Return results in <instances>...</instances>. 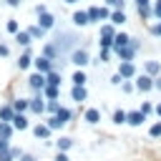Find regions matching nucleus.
Instances as JSON below:
<instances>
[{"label":"nucleus","instance_id":"obj_1","mask_svg":"<svg viewBox=\"0 0 161 161\" xmlns=\"http://www.w3.org/2000/svg\"><path fill=\"white\" fill-rule=\"evenodd\" d=\"M88 18H91V23H108L111 20V8H106V5H91L88 8Z\"/></svg>","mask_w":161,"mask_h":161},{"label":"nucleus","instance_id":"obj_2","mask_svg":"<svg viewBox=\"0 0 161 161\" xmlns=\"http://www.w3.org/2000/svg\"><path fill=\"white\" fill-rule=\"evenodd\" d=\"M70 63L73 65H78V68H83V65H88L91 63V53L86 50V48H75V50H70Z\"/></svg>","mask_w":161,"mask_h":161},{"label":"nucleus","instance_id":"obj_3","mask_svg":"<svg viewBox=\"0 0 161 161\" xmlns=\"http://www.w3.org/2000/svg\"><path fill=\"white\" fill-rule=\"evenodd\" d=\"M133 83H136V91H141V93H148V91H153V86H156V78H151V75L141 73V75H136V78H133Z\"/></svg>","mask_w":161,"mask_h":161},{"label":"nucleus","instance_id":"obj_4","mask_svg":"<svg viewBox=\"0 0 161 161\" xmlns=\"http://www.w3.org/2000/svg\"><path fill=\"white\" fill-rule=\"evenodd\" d=\"M28 86H30V91L40 93V91L45 88V73H38V70H33V73L28 75Z\"/></svg>","mask_w":161,"mask_h":161},{"label":"nucleus","instance_id":"obj_5","mask_svg":"<svg viewBox=\"0 0 161 161\" xmlns=\"http://www.w3.org/2000/svg\"><path fill=\"white\" fill-rule=\"evenodd\" d=\"M33 63H35V53H33V48L28 45V48L23 50V55L18 58V68H20V70H28Z\"/></svg>","mask_w":161,"mask_h":161},{"label":"nucleus","instance_id":"obj_6","mask_svg":"<svg viewBox=\"0 0 161 161\" xmlns=\"http://www.w3.org/2000/svg\"><path fill=\"white\" fill-rule=\"evenodd\" d=\"M118 73H121L126 80H133V78H136V63H133V60H121V63H118Z\"/></svg>","mask_w":161,"mask_h":161},{"label":"nucleus","instance_id":"obj_7","mask_svg":"<svg viewBox=\"0 0 161 161\" xmlns=\"http://www.w3.org/2000/svg\"><path fill=\"white\" fill-rule=\"evenodd\" d=\"M33 65H35V70H38V73H45V75H48L50 70H55V68H53V60H50V58H45V55H38Z\"/></svg>","mask_w":161,"mask_h":161},{"label":"nucleus","instance_id":"obj_8","mask_svg":"<svg viewBox=\"0 0 161 161\" xmlns=\"http://www.w3.org/2000/svg\"><path fill=\"white\" fill-rule=\"evenodd\" d=\"M45 103H48V101H45V96H40V93H38V96H33V98H30V113H35V116L45 113Z\"/></svg>","mask_w":161,"mask_h":161},{"label":"nucleus","instance_id":"obj_9","mask_svg":"<svg viewBox=\"0 0 161 161\" xmlns=\"http://www.w3.org/2000/svg\"><path fill=\"white\" fill-rule=\"evenodd\" d=\"M70 20H73V25H75V28H86V25L91 23V18H88V10H75V13L70 15Z\"/></svg>","mask_w":161,"mask_h":161},{"label":"nucleus","instance_id":"obj_10","mask_svg":"<svg viewBox=\"0 0 161 161\" xmlns=\"http://www.w3.org/2000/svg\"><path fill=\"white\" fill-rule=\"evenodd\" d=\"M38 25H40V28H45V30H53V28H55V15H53V13H48V10H45V13H40V15H38Z\"/></svg>","mask_w":161,"mask_h":161},{"label":"nucleus","instance_id":"obj_11","mask_svg":"<svg viewBox=\"0 0 161 161\" xmlns=\"http://www.w3.org/2000/svg\"><path fill=\"white\" fill-rule=\"evenodd\" d=\"M143 73L151 75V78H158L161 75V63L158 60H143Z\"/></svg>","mask_w":161,"mask_h":161},{"label":"nucleus","instance_id":"obj_12","mask_svg":"<svg viewBox=\"0 0 161 161\" xmlns=\"http://www.w3.org/2000/svg\"><path fill=\"white\" fill-rule=\"evenodd\" d=\"M50 133H53V128H50L48 123H40V126L33 128V136L40 138V141H48V143H50Z\"/></svg>","mask_w":161,"mask_h":161},{"label":"nucleus","instance_id":"obj_13","mask_svg":"<svg viewBox=\"0 0 161 161\" xmlns=\"http://www.w3.org/2000/svg\"><path fill=\"white\" fill-rule=\"evenodd\" d=\"M146 118H148V116H146V113L138 108V111H128V118H126V123H131V126L136 128V126H141Z\"/></svg>","mask_w":161,"mask_h":161},{"label":"nucleus","instance_id":"obj_14","mask_svg":"<svg viewBox=\"0 0 161 161\" xmlns=\"http://www.w3.org/2000/svg\"><path fill=\"white\" fill-rule=\"evenodd\" d=\"M88 98V91H86V86H73L70 88V101H75V103H83Z\"/></svg>","mask_w":161,"mask_h":161},{"label":"nucleus","instance_id":"obj_15","mask_svg":"<svg viewBox=\"0 0 161 161\" xmlns=\"http://www.w3.org/2000/svg\"><path fill=\"white\" fill-rule=\"evenodd\" d=\"M10 123L15 126V131H25V128L30 126V118H28V113H15V118H13Z\"/></svg>","mask_w":161,"mask_h":161},{"label":"nucleus","instance_id":"obj_16","mask_svg":"<svg viewBox=\"0 0 161 161\" xmlns=\"http://www.w3.org/2000/svg\"><path fill=\"white\" fill-rule=\"evenodd\" d=\"M20 156H23V148L10 146L8 151H3V153H0V161H15V158H20Z\"/></svg>","mask_w":161,"mask_h":161},{"label":"nucleus","instance_id":"obj_17","mask_svg":"<svg viewBox=\"0 0 161 161\" xmlns=\"http://www.w3.org/2000/svg\"><path fill=\"white\" fill-rule=\"evenodd\" d=\"M40 93L45 96V101H58V96H60V86H48V83H45V88H43Z\"/></svg>","mask_w":161,"mask_h":161},{"label":"nucleus","instance_id":"obj_18","mask_svg":"<svg viewBox=\"0 0 161 161\" xmlns=\"http://www.w3.org/2000/svg\"><path fill=\"white\" fill-rule=\"evenodd\" d=\"M13 118H15V108H13V103L8 101L5 106H0V121H8V123H10Z\"/></svg>","mask_w":161,"mask_h":161},{"label":"nucleus","instance_id":"obj_19","mask_svg":"<svg viewBox=\"0 0 161 161\" xmlns=\"http://www.w3.org/2000/svg\"><path fill=\"white\" fill-rule=\"evenodd\" d=\"M13 108H15V113H28L30 111V98H15Z\"/></svg>","mask_w":161,"mask_h":161},{"label":"nucleus","instance_id":"obj_20","mask_svg":"<svg viewBox=\"0 0 161 161\" xmlns=\"http://www.w3.org/2000/svg\"><path fill=\"white\" fill-rule=\"evenodd\" d=\"M98 38H116V25L113 23H103L98 30Z\"/></svg>","mask_w":161,"mask_h":161},{"label":"nucleus","instance_id":"obj_21","mask_svg":"<svg viewBox=\"0 0 161 161\" xmlns=\"http://www.w3.org/2000/svg\"><path fill=\"white\" fill-rule=\"evenodd\" d=\"M128 18H126V10H111V20L108 23H113V25H123Z\"/></svg>","mask_w":161,"mask_h":161},{"label":"nucleus","instance_id":"obj_22","mask_svg":"<svg viewBox=\"0 0 161 161\" xmlns=\"http://www.w3.org/2000/svg\"><path fill=\"white\" fill-rule=\"evenodd\" d=\"M43 55L50 58V60H55L58 58V43H45L43 45Z\"/></svg>","mask_w":161,"mask_h":161},{"label":"nucleus","instance_id":"obj_23","mask_svg":"<svg viewBox=\"0 0 161 161\" xmlns=\"http://www.w3.org/2000/svg\"><path fill=\"white\" fill-rule=\"evenodd\" d=\"M55 148H58V151H70V148H73V138H70V136H60V138L55 141Z\"/></svg>","mask_w":161,"mask_h":161},{"label":"nucleus","instance_id":"obj_24","mask_svg":"<svg viewBox=\"0 0 161 161\" xmlns=\"http://www.w3.org/2000/svg\"><path fill=\"white\" fill-rule=\"evenodd\" d=\"M13 133H15V126L8 121H0V138H13Z\"/></svg>","mask_w":161,"mask_h":161},{"label":"nucleus","instance_id":"obj_25","mask_svg":"<svg viewBox=\"0 0 161 161\" xmlns=\"http://www.w3.org/2000/svg\"><path fill=\"white\" fill-rule=\"evenodd\" d=\"M28 33H30V38H33V40H38V38H43L48 30H45V28H40L38 23H33V25H28Z\"/></svg>","mask_w":161,"mask_h":161},{"label":"nucleus","instance_id":"obj_26","mask_svg":"<svg viewBox=\"0 0 161 161\" xmlns=\"http://www.w3.org/2000/svg\"><path fill=\"white\" fill-rule=\"evenodd\" d=\"M15 43H18V45H23V48H28V45L33 43V38H30V33H28V30H20V33L15 35Z\"/></svg>","mask_w":161,"mask_h":161},{"label":"nucleus","instance_id":"obj_27","mask_svg":"<svg viewBox=\"0 0 161 161\" xmlns=\"http://www.w3.org/2000/svg\"><path fill=\"white\" fill-rule=\"evenodd\" d=\"M128 43H131V35H128V33H116L113 48H123V45H128Z\"/></svg>","mask_w":161,"mask_h":161},{"label":"nucleus","instance_id":"obj_28","mask_svg":"<svg viewBox=\"0 0 161 161\" xmlns=\"http://www.w3.org/2000/svg\"><path fill=\"white\" fill-rule=\"evenodd\" d=\"M83 118H86V123H98V121H101V111H98V108H88V111L83 113Z\"/></svg>","mask_w":161,"mask_h":161},{"label":"nucleus","instance_id":"obj_29","mask_svg":"<svg viewBox=\"0 0 161 161\" xmlns=\"http://www.w3.org/2000/svg\"><path fill=\"white\" fill-rule=\"evenodd\" d=\"M126 118H128V111H121V108H118V111H113V113H111V121H113L116 126L126 123Z\"/></svg>","mask_w":161,"mask_h":161},{"label":"nucleus","instance_id":"obj_30","mask_svg":"<svg viewBox=\"0 0 161 161\" xmlns=\"http://www.w3.org/2000/svg\"><path fill=\"white\" fill-rule=\"evenodd\" d=\"M45 83H48V86H60V83H63V78H60V73H58V70H50V73L45 75Z\"/></svg>","mask_w":161,"mask_h":161},{"label":"nucleus","instance_id":"obj_31","mask_svg":"<svg viewBox=\"0 0 161 161\" xmlns=\"http://www.w3.org/2000/svg\"><path fill=\"white\" fill-rule=\"evenodd\" d=\"M70 80H73V86H86V80H88V75H86L83 70H75V73L70 75Z\"/></svg>","mask_w":161,"mask_h":161},{"label":"nucleus","instance_id":"obj_32","mask_svg":"<svg viewBox=\"0 0 161 161\" xmlns=\"http://www.w3.org/2000/svg\"><path fill=\"white\" fill-rule=\"evenodd\" d=\"M103 5L111 10H126V0H103Z\"/></svg>","mask_w":161,"mask_h":161},{"label":"nucleus","instance_id":"obj_33","mask_svg":"<svg viewBox=\"0 0 161 161\" xmlns=\"http://www.w3.org/2000/svg\"><path fill=\"white\" fill-rule=\"evenodd\" d=\"M136 10H138V18H141V20L153 18V8H151V5H143V8H136Z\"/></svg>","mask_w":161,"mask_h":161},{"label":"nucleus","instance_id":"obj_34","mask_svg":"<svg viewBox=\"0 0 161 161\" xmlns=\"http://www.w3.org/2000/svg\"><path fill=\"white\" fill-rule=\"evenodd\" d=\"M45 123H48V126H50L53 131H60V128L65 126V123H63V121H60L58 116H48V121H45Z\"/></svg>","mask_w":161,"mask_h":161},{"label":"nucleus","instance_id":"obj_35","mask_svg":"<svg viewBox=\"0 0 161 161\" xmlns=\"http://www.w3.org/2000/svg\"><path fill=\"white\" fill-rule=\"evenodd\" d=\"M58 111H60V103H58V101H48V103H45V113H48V116H55Z\"/></svg>","mask_w":161,"mask_h":161},{"label":"nucleus","instance_id":"obj_36","mask_svg":"<svg viewBox=\"0 0 161 161\" xmlns=\"http://www.w3.org/2000/svg\"><path fill=\"white\" fill-rule=\"evenodd\" d=\"M55 116H58V118H60L63 123H68V121L73 118V111H70V108H63V106H60V111H58Z\"/></svg>","mask_w":161,"mask_h":161},{"label":"nucleus","instance_id":"obj_37","mask_svg":"<svg viewBox=\"0 0 161 161\" xmlns=\"http://www.w3.org/2000/svg\"><path fill=\"white\" fill-rule=\"evenodd\" d=\"M5 30H8L10 35H18V33H20V25H18V20H8V23H5Z\"/></svg>","mask_w":161,"mask_h":161},{"label":"nucleus","instance_id":"obj_38","mask_svg":"<svg viewBox=\"0 0 161 161\" xmlns=\"http://www.w3.org/2000/svg\"><path fill=\"white\" fill-rule=\"evenodd\" d=\"M121 91L128 96V93H133V91H136V83H133V80H123V83H121Z\"/></svg>","mask_w":161,"mask_h":161},{"label":"nucleus","instance_id":"obj_39","mask_svg":"<svg viewBox=\"0 0 161 161\" xmlns=\"http://www.w3.org/2000/svg\"><path fill=\"white\" fill-rule=\"evenodd\" d=\"M141 111H143L146 116H153V113H156V106H151V101H143V103H141Z\"/></svg>","mask_w":161,"mask_h":161},{"label":"nucleus","instance_id":"obj_40","mask_svg":"<svg viewBox=\"0 0 161 161\" xmlns=\"http://www.w3.org/2000/svg\"><path fill=\"white\" fill-rule=\"evenodd\" d=\"M148 136H153V138H158V136H161V121H156V123L148 128Z\"/></svg>","mask_w":161,"mask_h":161},{"label":"nucleus","instance_id":"obj_41","mask_svg":"<svg viewBox=\"0 0 161 161\" xmlns=\"http://www.w3.org/2000/svg\"><path fill=\"white\" fill-rule=\"evenodd\" d=\"M151 35H156V38H161V20H156V23H151Z\"/></svg>","mask_w":161,"mask_h":161},{"label":"nucleus","instance_id":"obj_42","mask_svg":"<svg viewBox=\"0 0 161 161\" xmlns=\"http://www.w3.org/2000/svg\"><path fill=\"white\" fill-rule=\"evenodd\" d=\"M98 45H101V48H111V50H113V38H98Z\"/></svg>","mask_w":161,"mask_h":161},{"label":"nucleus","instance_id":"obj_43","mask_svg":"<svg viewBox=\"0 0 161 161\" xmlns=\"http://www.w3.org/2000/svg\"><path fill=\"white\" fill-rule=\"evenodd\" d=\"M151 8H153V18H156V20H161V0H153V5H151Z\"/></svg>","mask_w":161,"mask_h":161},{"label":"nucleus","instance_id":"obj_44","mask_svg":"<svg viewBox=\"0 0 161 161\" xmlns=\"http://www.w3.org/2000/svg\"><path fill=\"white\" fill-rule=\"evenodd\" d=\"M111 53H113L111 48H101V60H103V63H108V60H111Z\"/></svg>","mask_w":161,"mask_h":161},{"label":"nucleus","instance_id":"obj_45","mask_svg":"<svg viewBox=\"0 0 161 161\" xmlns=\"http://www.w3.org/2000/svg\"><path fill=\"white\" fill-rule=\"evenodd\" d=\"M123 80H126V78H123V75H121V73H118V70H116V73H113V75H111V83H113V86H121V83H123Z\"/></svg>","mask_w":161,"mask_h":161},{"label":"nucleus","instance_id":"obj_46","mask_svg":"<svg viewBox=\"0 0 161 161\" xmlns=\"http://www.w3.org/2000/svg\"><path fill=\"white\" fill-rule=\"evenodd\" d=\"M10 55V48H8V43H0V58H8Z\"/></svg>","mask_w":161,"mask_h":161},{"label":"nucleus","instance_id":"obj_47","mask_svg":"<svg viewBox=\"0 0 161 161\" xmlns=\"http://www.w3.org/2000/svg\"><path fill=\"white\" fill-rule=\"evenodd\" d=\"M55 161H70V158H68V151H58V153H55Z\"/></svg>","mask_w":161,"mask_h":161},{"label":"nucleus","instance_id":"obj_48","mask_svg":"<svg viewBox=\"0 0 161 161\" xmlns=\"http://www.w3.org/2000/svg\"><path fill=\"white\" fill-rule=\"evenodd\" d=\"M18 161H38V158H35V153H25V151H23V156H20Z\"/></svg>","mask_w":161,"mask_h":161},{"label":"nucleus","instance_id":"obj_49","mask_svg":"<svg viewBox=\"0 0 161 161\" xmlns=\"http://www.w3.org/2000/svg\"><path fill=\"white\" fill-rule=\"evenodd\" d=\"M10 148V138H0V153Z\"/></svg>","mask_w":161,"mask_h":161},{"label":"nucleus","instance_id":"obj_50","mask_svg":"<svg viewBox=\"0 0 161 161\" xmlns=\"http://www.w3.org/2000/svg\"><path fill=\"white\" fill-rule=\"evenodd\" d=\"M136 8H143V5H151V0H133Z\"/></svg>","mask_w":161,"mask_h":161},{"label":"nucleus","instance_id":"obj_51","mask_svg":"<svg viewBox=\"0 0 161 161\" xmlns=\"http://www.w3.org/2000/svg\"><path fill=\"white\" fill-rule=\"evenodd\" d=\"M45 10H48V8H45L43 3H40V5H35V15H40V13H45Z\"/></svg>","mask_w":161,"mask_h":161},{"label":"nucleus","instance_id":"obj_52","mask_svg":"<svg viewBox=\"0 0 161 161\" xmlns=\"http://www.w3.org/2000/svg\"><path fill=\"white\" fill-rule=\"evenodd\" d=\"M5 3H8L10 8H18V5H20V0H5Z\"/></svg>","mask_w":161,"mask_h":161},{"label":"nucleus","instance_id":"obj_53","mask_svg":"<svg viewBox=\"0 0 161 161\" xmlns=\"http://www.w3.org/2000/svg\"><path fill=\"white\" fill-rule=\"evenodd\" d=\"M153 88H156V91H161V75L156 78V86H153Z\"/></svg>","mask_w":161,"mask_h":161},{"label":"nucleus","instance_id":"obj_54","mask_svg":"<svg viewBox=\"0 0 161 161\" xmlns=\"http://www.w3.org/2000/svg\"><path fill=\"white\" fill-rule=\"evenodd\" d=\"M156 116H158V118H161V103H158V106H156Z\"/></svg>","mask_w":161,"mask_h":161},{"label":"nucleus","instance_id":"obj_55","mask_svg":"<svg viewBox=\"0 0 161 161\" xmlns=\"http://www.w3.org/2000/svg\"><path fill=\"white\" fill-rule=\"evenodd\" d=\"M63 3H65V5H75L78 0H63Z\"/></svg>","mask_w":161,"mask_h":161}]
</instances>
